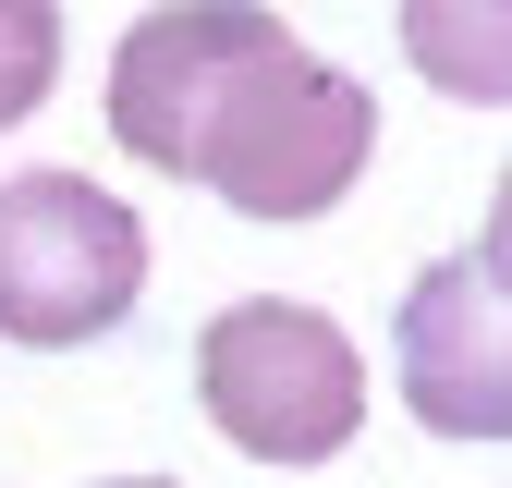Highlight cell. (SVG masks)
<instances>
[{
  "mask_svg": "<svg viewBox=\"0 0 512 488\" xmlns=\"http://www.w3.org/2000/svg\"><path fill=\"white\" fill-rule=\"evenodd\" d=\"M403 49L439 98L500 110L512 98V0H403Z\"/></svg>",
  "mask_w": 512,
  "mask_h": 488,
  "instance_id": "cell-5",
  "label": "cell"
},
{
  "mask_svg": "<svg viewBox=\"0 0 512 488\" xmlns=\"http://www.w3.org/2000/svg\"><path fill=\"white\" fill-rule=\"evenodd\" d=\"M391 366H403V403L439 427V440H500V427H512V342H500V232L476 244V257H439V269L403 293Z\"/></svg>",
  "mask_w": 512,
  "mask_h": 488,
  "instance_id": "cell-4",
  "label": "cell"
},
{
  "mask_svg": "<svg viewBox=\"0 0 512 488\" xmlns=\"http://www.w3.org/2000/svg\"><path fill=\"white\" fill-rule=\"evenodd\" d=\"M61 86V0H0V135Z\"/></svg>",
  "mask_w": 512,
  "mask_h": 488,
  "instance_id": "cell-6",
  "label": "cell"
},
{
  "mask_svg": "<svg viewBox=\"0 0 512 488\" xmlns=\"http://www.w3.org/2000/svg\"><path fill=\"white\" fill-rule=\"evenodd\" d=\"M147 293V220L98 196L86 171H0V330L61 354L122 330Z\"/></svg>",
  "mask_w": 512,
  "mask_h": 488,
  "instance_id": "cell-3",
  "label": "cell"
},
{
  "mask_svg": "<svg viewBox=\"0 0 512 488\" xmlns=\"http://www.w3.org/2000/svg\"><path fill=\"white\" fill-rule=\"evenodd\" d=\"M110 135L244 220H317L354 196L378 98L330 74L269 0H159L110 49Z\"/></svg>",
  "mask_w": 512,
  "mask_h": 488,
  "instance_id": "cell-1",
  "label": "cell"
},
{
  "mask_svg": "<svg viewBox=\"0 0 512 488\" xmlns=\"http://www.w3.org/2000/svg\"><path fill=\"white\" fill-rule=\"evenodd\" d=\"M196 403L256 464H330L366 427V354L342 318L256 293V305H220L196 330Z\"/></svg>",
  "mask_w": 512,
  "mask_h": 488,
  "instance_id": "cell-2",
  "label": "cell"
},
{
  "mask_svg": "<svg viewBox=\"0 0 512 488\" xmlns=\"http://www.w3.org/2000/svg\"><path fill=\"white\" fill-rule=\"evenodd\" d=\"M110 488H171V476H110Z\"/></svg>",
  "mask_w": 512,
  "mask_h": 488,
  "instance_id": "cell-7",
  "label": "cell"
}]
</instances>
